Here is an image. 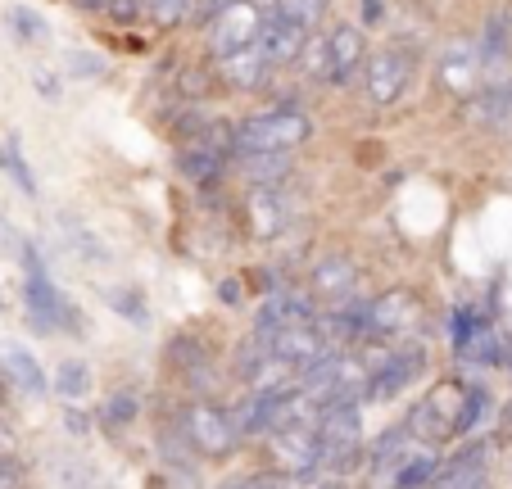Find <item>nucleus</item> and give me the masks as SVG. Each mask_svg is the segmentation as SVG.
I'll list each match as a JSON object with an SVG mask.
<instances>
[{
	"label": "nucleus",
	"mask_w": 512,
	"mask_h": 489,
	"mask_svg": "<svg viewBox=\"0 0 512 489\" xmlns=\"http://www.w3.org/2000/svg\"><path fill=\"white\" fill-rule=\"evenodd\" d=\"M300 141H309V118H304L300 109H268V114H254V118H245L232 136L236 154L295 150Z\"/></svg>",
	"instance_id": "nucleus-1"
},
{
	"label": "nucleus",
	"mask_w": 512,
	"mask_h": 489,
	"mask_svg": "<svg viewBox=\"0 0 512 489\" xmlns=\"http://www.w3.org/2000/svg\"><path fill=\"white\" fill-rule=\"evenodd\" d=\"M463 399H467V390L458 381H440L413 408L408 431H413L417 440H426V444H440V440H449V435H458V413H463Z\"/></svg>",
	"instance_id": "nucleus-2"
},
{
	"label": "nucleus",
	"mask_w": 512,
	"mask_h": 489,
	"mask_svg": "<svg viewBox=\"0 0 512 489\" xmlns=\"http://www.w3.org/2000/svg\"><path fill=\"white\" fill-rule=\"evenodd\" d=\"M309 50H300V55H309L313 64V77L318 82H345L349 73H354L358 64H363V32L358 28H336L327 41H304Z\"/></svg>",
	"instance_id": "nucleus-3"
},
{
	"label": "nucleus",
	"mask_w": 512,
	"mask_h": 489,
	"mask_svg": "<svg viewBox=\"0 0 512 489\" xmlns=\"http://www.w3.org/2000/svg\"><path fill=\"white\" fill-rule=\"evenodd\" d=\"M435 82H440V91H449V96L472 100L476 91H481V82H485V64H481L476 41L458 37V41H449V46H440V59H435Z\"/></svg>",
	"instance_id": "nucleus-4"
},
{
	"label": "nucleus",
	"mask_w": 512,
	"mask_h": 489,
	"mask_svg": "<svg viewBox=\"0 0 512 489\" xmlns=\"http://www.w3.org/2000/svg\"><path fill=\"white\" fill-rule=\"evenodd\" d=\"M259 23H263V10L254 5V0H227L223 10H218V19H213V28H209L213 55L227 59V55H236V50L254 46Z\"/></svg>",
	"instance_id": "nucleus-5"
},
{
	"label": "nucleus",
	"mask_w": 512,
	"mask_h": 489,
	"mask_svg": "<svg viewBox=\"0 0 512 489\" xmlns=\"http://www.w3.org/2000/svg\"><path fill=\"white\" fill-rule=\"evenodd\" d=\"M408 82H413V55H408V50L381 46L377 55H368V64H363V87H368V96L377 100V105H395L408 91Z\"/></svg>",
	"instance_id": "nucleus-6"
},
{
	"label": "nucleus",
	"mask_w": 512,
	"mask_h": 489,
	"mask_svg": "<svg viewBox=\"0 0 512 489\" xmlns=\"http://www.w3.org/2000/svg\"><path fill=\"white\" fill-rule=\"evenodd\" d=\"M272 458L286 476L295 480H313L318 476V431L309 422H290V426H277L272 435Z\"/></svg>",
	"instance_id": "nucleus-7"
},
{
	"label": "nucleus",
	"mask_w": 512,
	"mask_h": 489,
	"mask_svg": "<svg viewBox=\"0 0 512 489\" xmlns=\"http://www.w3.org/2000/svg\"><path fill=\"white\" fill-rule=\"evenodd\" d=\"M182 431H186V440H191L200 453H209V458H223V453H232V444H236L232 417L209 408V403H191V408H186Z\"/></svg>",
	"instance_id": "nucleus-8"
},
{
	"label": "nucleus",
	"mask_w": 512,
	"mask_h": 489,
	"mask_svg": "<svg viewBox=\"0 0 512 489\" xmlns=\"http://www.w3.org/2000/svg\"><path fill=\"white\" fill-rule=\"evenodd\" d=\"M304 41H309V32L295 28L290 19H281L277 10H263V23H259V37H254V46H259V55L268 59L272 68L281 64H295L304 50Z\"/></svg>",
	"instance_id": "nucleus-9"
},
{
	"label": "nucleus",
	"mask_w": 512,
	"mask_h": 489,
	"mask_svg": "<svg viewBox=\"0 0 512 489\" xmlns=\"http://www.w3.org/2000/svg\"><path fill=\"white\" fill-rule=\"evenodd\" d=\"M322 349H327V340H322V331L313 322H290V326H281V331H272V354L286 358L295 372H300L304 363H313Z\"/></svg>",
	"instance_id": "nucleus-10"
},
{
	"label": "nucleus",
	"mask_w": 512,
	"mask_h": 489,
	"mask_svg": "<svg viewBox=\"0 0 512 489\" xmlns=\"http://www.w3.org/2000/svg\"><path fill=\"white\" fill-rule=\"evenodd\" d=\"M413 313H417L413 295H408V290H390V295H381L368 304L363 326H368V336H395V331H404V322Z\"/></svg>",
	"instance_id": "nucleus-11"
},
{
	"label": "nucleus",
	"mask_w": 512,
	"mask_h": 489,
	"mask_svg": "<svg viewBox=\"0 0 512 489\" xmlns=\"http://www.w3.org/2000/svg\"><path fill=\"white\" fill-rule=\"evenodd\" d=\"M476 50H481L485 68H499L503 59L512 55V5H494V10L485 14V28H481Z\"/></svg>",
	"instance_id": "nucleus-12"
},
{
	"label": "nucleus",
	"mask_w": 512,
	"mask_h": 489,
	"mask_svg": "<svg viewBox=\"0 0 512 489\" xmlns=\"http://www.w3.org/2000/svg\"><path fill=\"white\" fill-rule=\"evenodd\" d=\"M472 123H481V127H512V77H499V82H490V87L476 91Z\"/></svg>",
	"instance_id": "nucleus-13"
},
{
	"label": "nucleus",
	"mask_w": 512,
	"mask_h": 489,
	"mask_svg": "<svg viewBox=\"0 0 512 489\" xmlns=\"http://www.w3.org/2000/svg\"><path fill=\"white\" fill-rule=\"evenodd\" d=\"M422 372V349H408V354H390L386 367L381 372L368 376V394H377V399H390V394H399L413 376Z\"/></svg>",
	"instance_id": "nucleus-14"
},
{
	"label": "nucleus",
	"mask_w": 512,
	"mask_h": 489,
	"mask_svg": "<svg viewBox=\"0 0 512 489\" xmlns=\"http://www.w3.org/2000/svg\"><path fill=\"white\" fill-rule=\"evenodd\" d=\"M281 227H286V204H281L277 186H254L250 191V231L259 240H272V236H281Z\"/></svg>",
	"instance_id": "nucleus-15"
},
{
	"label": "nucleus",
	"mask_w": 512,
	"mask_h": 489,
	"mask_svg": "<svg viewBox=\"0 0 512 489\" xmlns=\"http://www.w3.org/2000/svg\"><path fill=\"white\" fill-rule=\"evenodd\" d=\"M354 281H358V268L349 259L313 263V290H318L322 299H331V304H340V299L354 295Z\"/></svg>",
	"instance_id": "nucleus-16"
},
{
	"label": "nucleus",
	"mask_w": 512,
	"mask_h": 489,
	"mask_svg": "<svg viewBox=\"0 0 512 489\" xmlns=\"http://www.w3.org/2000/svg\"><path fill=\"white\" fill-rule=\"evenodd\" d=\"M435 489H485V453L467 449L463 458H454L449 467H435Z\"/></svg>",
	"instance_id": "nucleus-17"
},
{
	"label": "nucleus",
	"mask_w": 512,
	"mask_h": 489,
	"mask_svg": "<svg viewBox=\"0 0 512 489\" xmlns=\"http://www.w3.org/2000/svg\"><path fill=\"white\" fill-rule=\"evenodd\" d=\"M223 73L232 87H263V77L272 73V64L259 55V46H245V50H236V55L223 59Z\"/></svg>",
	"instance_id": "nucleus-18"
},
{
	"label": "nucleus",
	"mask_w": 512,
	"mask_h": 489,
	"mask_svg": "<svg viewBox=\"0 0 512 489\" xmlns=\"http://www.w3.org/2000/svg\"><path fill=\"white\" fill-rule=\"evenodd\" d=\"M241 173L254 186H277L290 173V154L286 150H259V154H241Z\"/></svg>",
	"instance_id": "nucleus-19"
},
{
	"label": "nucleus",
	"mask_w": 512,
	"mask_h": 489,
	"mask_svg": "<svg viewBox=\"0 0 512 489\" xmlns=\"http://www.w3.org/2000/svg\"><path fill=\"white\" fill-rule=\"evenodd\" d=\"M458 354H463L467 363H481V367H490V363H499V336H494L490 326H481V322H476L472 331H467V336L458 340Z\"/></svg>",
	"instance_id": "nucleus-20"
},
{
	"label": "nucleus",
	"mask_w": 512,
	"mask_h": 489,
	"mask_svg": "<svg viewBox=\"0 0 512 489\" xmlns=\"http://www.w3.org/2000/svg\"><path fill=\"white\" fill-rule=\"evenodd\" d=\"M218 168H223V145H191V150L182 154V173L191 177V182H209Z\"/></svg>",
	"instance_id": "nucleus-21"
},
{
	"label": "nucleus",
	"mask_w": 512,
	"mask_h": 489,
	"mask_svg": "<svg viewBox=\"0 0 512 489\" xmlns=\"http://www.w3.org/2000/svg\"><path fill=\"white\" fill-rule=\"evenodd\" d=\"M435 480V458L431 453H404L399 462V476H395V489H422Z\"/></svg>",
	"instance_id": "nucleus-22"
},
{
	"label": "nucleus",
	"mask_w": 512,
	"mask_h": 489,
	"mask_svg": "<svg viewBox=\"0 0 512 489\" xmlns=\"http://www.w3.org/2000/svg\"><path fill=\"white\" fill-rule=\"evenodd\" d=\"M272 10H277L281 19H290V23H295V28H304V32H309L313 23L322 19V10H327V0H277Z\"/></svg>",
	"instance_id": "nucleus-23"
},
{
	"label": "nucleus",
	"mask_w": 512,
	"mask_h": 489,
	"mask_svg": "<svg viewBox=\"0 0 512 489\" xmlns=\"http://www.w3.org/2000/svg\"><path fill=\"white\" fill-rule=\"evenodd\" d=\"M5 367H10V376L23 385V390H32V394L46 390V381H41V367L32 363V358L23 354V349H10V354H5Z\"/></svg>",
	"instance_id": "nucleus-24"
},
{
	"label": "nucleus",
	"mask_w": 512,
	"mask_h": 489,
	"mask_svg": "<svg viewBox=\"0 0 512 489\" xmlns=\"http://www.w3.org/2000/svg\"><path fill=\"white\" fill-rule=\"evenodd\" d=\"M59 394H64V399H82V394L91 390V372L82 363H64L59 367Z\"/></svg>",
	"instance_id": "nucleus-25"
},
{
	"label": "nucleus",
	"mask_w": 512,
	"mask_h": 489,
	"mask_svg": "<svg viewBox=\"0 0 512 489\" xmlns=\"http://www.w3.org/2000/svg\"><path fill=\"white\" fill-rule=\"evenodd\" d=\"M136 413H141V408H136V394H114V399L100 408V422L114 431V426H127V422H132Z\"/></svg>",
	"instance_id": "nucleus-26"
},
{
	"label": "nucleus",
	"mask_w": 512,
	"mask_h": 489,
	"mask_svg": "<svg viewBox=\"0 0 512 489\" xmlns=\"http://www.w3.org/2000/svg\"><path fill=\"white\" fill-rule=\"evenodd\" d=\"M485 408H490V394L485 390H467V399H463V413H458V435H467L476 422L485 417Z\"/></svg>",
	"instance_id": "nucleus-27"
},
{
	"label": "nucleus",
	"mask_w": 512,
	"mask_h": 489,
	"mask_svg": "<svg viewBox=\"0 0 512 489\" xmlns=\"http://www.w3.org/2000/svg\"><path fill=\"white\" fill-rule=\"evenodd\" d=\"M145 10H150V19H155V23L173 28V23H182V19H186L191 0H145Z\"/></svg>",
	"instance_id": "nucleus-28"
},
{
	"label": "nucleus",
	"mask_w": 512,
	"mask_h": 489,
	"mask_svg": "<svg viewBox=\"0 0 512 489\" xmlns=\"http://www.w3.org/2000/svg\"><path fill=\"white\" fill-rule=\"evenodd\" d=\"M0 168H10V173H14V182H19L23 191L32 195V173H28V168H23V159H19V150H14V145H5V150H0Z\"/></svg>",
	"instance_id": "nucleus-29"
},
{
	"label": "nucleus",
	"mask_w": 512,
	"mask_h": 489,
	"mask_svg": "<svg viewBox=\"0 0 512 489\" xmlns=\"http://www.w3.org/2000/svg\"><path fill=\"white\" fill-rule=\"evenodd\" d=\"M109 308H118V313H127V317H132V322H145V308L141 304H136V295H132V290H109Z\"/></svg>",
	"instance_id": "nucleus-30"
},
{
	"label": "nucleus",
	"mask_w": 512,
	"mask_h": 489,
	"mask_svg": "<svg viewBox=\"0 0 512 489\" xmlns=\"http://www.w3.org/2000/svg\"><path fill=\"white\" fill-rule=\"evenodd\" d=\"M19 480H23V467H19V462L0 458V489H19Z\"/></svg>",
	"instance_id": "nucleus-31"
},
{
	"label": "nucleus",
	"mask_w": 512,
	"mask_h": 489,
	"mask_svg": "<svg viewBox=\"0 0 512 489\" xmlns=\"http://www.w3.org/2000/svg\"><path fill=\"white\" fill-rule=\"evenodd\" d=\"M223 489H281V480H272V476H241V480H232V485H223Z\"/></svg>",
	"instance_id": "nucleus-32"
},
{
	"label": "nucleus",
	"mask_w": 512,
	"mask_h": 489,
	"mask_svg": "<svg viewBox=\"0 0 512 489\" xmlns=\"http://www.w3.org/2000/svg\"><path fill=\"white\" fill-rule=\"evenodd\" d=\"M105 10H109V14H114V19L132 23V19H136V10H141V0H109Z\"/></svg>",
	"instance_id": "nucleus-33"
},
{
	"label": "nucleus",
	"mask_w": 512,
	"mask_h": 489,
	"mask_svg": "<svg viewBox=\"0 0 512 489\" xmlns=\"http://www.w3.org/2000/svg\"><path fill=\"white\" fill-rule=\"evenodd\" d=\"M64 426H68V431H73V435H82V431H87V417H82V413H73V408H68V413H64Z\"/></svg>",
	"instance_id": "nucleus-34"
},
{
	"label": "nucleus",
	"mask_w": 512,
	"mask_h": 489,
	"mask_svg": "<svg viewBox=\"0 0 512 489\" xmlns=\"http://www.w3.org/2000/svg\"><path fill=\"white\" fill-rule=\"evenodd\" d=\"M218 295H223V304H241V286H236V281H223Z\"/></svg>",
	"instance_id": "nucleus-35"
},
{
	"label": "nucleus",
	"mask_w": 512,
	"mask_h": 489,
	"mask_svg": "<svg viewBox=\"0 0 512 489\" xmlns=\"http://www.w3.org/2000/svg\"><path fill=\"white\" fill-rule=\"evenodd\" d=\"M68 64L78 68V73H100V64H96V59H87V55H73Z\"/></svg>",
	"instance_id": "nucleus-36"
},
{
	"label": "nucleus",
	"mask_w": 512,
	"mask_h": 489,
	"mask_svg": "<svg viewBox=\"0 0 512 489\" xmlns=\"http://www.w3.org/2000/svg\"><path fill=\"white\" fill-rule=\"evenodd\" d=\"M363 19H368V23L381 19V0H363Z\"/></svg>",
	"instance_id": "nucleus-37"
},
{
	"label": "nucleus",
	"mask_w": 512,
	"mask_h": 489,
	"mask_svg": "<svg viewBox=\"0 0 512 489\" xmlns=\"http://www.w3.org/2000/svg\"><path fill=\"white\" fill-rule=\"evenodd\" d=\"M10 444H14V435L0 426V458H10Z\"/></svg>",
	"instance_id": "nucleus-38"
},
{
	"label": "nucleus",
	"mask_w": 512,
	"mask_h": 489,
	"mask_svg": "<svg viewBox=\"0 0 512 489\" xmlns=\"http://www.w3.org/2000/svg\"><path fill=\"white\" fill-rule=\"evenodd\" d=\"M37 91H46V96H55V82H50V73H37Z\"/></svg>",
	"instance_id": "nucleus-39"
},
{
	"label": "nucleus",
	"mask_w": 512,
	"mask_h": 489,
	"mask_svg": "<svg viewBox=\"0 0 512 489\" xmlns=\"http://www.w3.org/2000/svg\"><path fill=\"white\" fill-rule=\"evenodd\" d=\"M503 435H508V440H512V403H508V408H503Z\"/></svg>",
	"instance_id": "nucleus-40"
},
{
	"label": "nucleus",
	"mask_w": 512,
	"mask_h": 489,
	"mask_svg": "<svg viewBox=\"0 0 512 489\" xmlns=\"http://www.w3.org/2000/svg\"><path fill=\"white\" fill-rule=\"evenodd\" d=\"M78 5H82V10H105L109 0H78Z\"/></svg>",
	"instance_id": "nucleus-41"
},
{
	"label": "nucleus",
	"mask_w": 512,
	"mask_h": 489,
	"mask_svg": "<svg viewBox=\"0 0 512 489\" xmlns=\"http://www.w3.org/2000/svg\"><path fill=\"white\" fill-rule=\"evenodd\" d=\"M254 5H259V10H272V5H277V0H254Z\"/></svg>",
	"instance_id": "nucleus-42"
},
{
	"label": "nucleus",
	"mask_w": 512,
	"mask_h": 489,
	"mask_svg": "<svg viewBox=\"0 0 512 489\" xmlns=\"http://www.w3.org/2000/svg\"><path fill=\"white\" fill-rule=\"evenodd\" d=\"M327 489H345V485H336V480H331V485H327Z\"/></svg>",
	"instance_id": "nucleus-43"
},
{
	"label": "nucleus",
	"mask_w": 512,
	"mask_h": 489,
	"mask_svg": "<svg viewBox=\"0 0 512 489\" xmlns=\"http://www.w3.org/2000/svg\"><path fill=\"white\" fill-rule=\"evenodd\" d=\"M503 358H508V367H512V349H508V354H503Z\"/></svg>",
	"instance_id": "nucleus-44"
}]
</instances>
